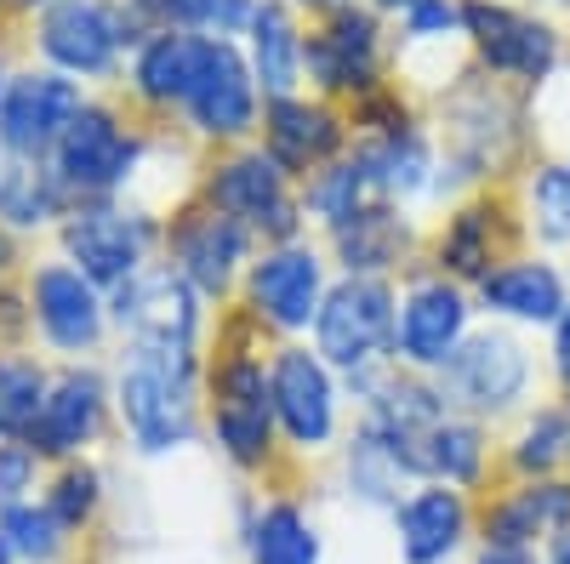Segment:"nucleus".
<instances>
[{"label":"nucleus","mask_w":570,"mask_h":564,"mask_svg":"<svg viewBox=\"0 0 570 564\" xmlns=\"http://www.w3.org/2000/svg\"><path fill=\"white\" fill-rule=\"evenodd\" d=\"M206 40L212 34H183V29H160L131 52V91L149 109H183L195 75L206 63Z\"/></svg>","instance_id":"obj_30"},{"label":"nucleus","mask_w":570,"mask_h":564,"mask_svg":"<svg viewBox=\"0 0 570 564\" xmlns=\"http://www.w3.org/2000/svg\"><path fill=\"white\" fill-rule=\"evenodd\" d=\"M12 558H18V553L7 547V536H0V564H12Z\"/></svg>","instance_id":"obj_51"},{"label":"nucleus","mask_w":570,"mask_h":564,"mask_svg":"<svg viewBox=\"0 0 570 564\" xmlns=\"http://www.w3.org/2000/svg\"><path fill=\"white\" fill-rule=\"evenodd\" d=\"M559 531H570V474L513 479L480 507L485 547H548Z\"/></svg>","instance_id":"obj_26"},{"label":"nucleus","mask_w":570,"mask_h":564,"mask_svg":"<svg viewBox=\"0 0 570 564\" xmlns=\"http://www.w3.org/2000/svg\"><path fill=\"white\" fill-rule=\"evenodd\" d=\"M542 564H570V531H559V536L542 547Z\"/></svg>","instance_id":"obj_47"},{"label":"nucleus","mask_w":570,"mask_h":564,"mask_svg":"<svg viewBox=\"0 0 570 564\" xmlns=\"http://www.w3.org/2000/svg\"><path fill=\"white\" fill-rule=\"evenodd\" d=\"M268 388H274L279 445H292L297 456H320V451L337 445L343 376L331 370L308 343H279L268 354Z\"/></svg>","instance_id":"obj_12"},{"label":"nucleus","mask_w":570,"mask_h":564,"mask_svg":"<svg viewBox=\"0 0 570 564\" xmlns=\"http://www.w3.org/2000/svg\"><path fill=\"white\" fill-rule=\"evenodd\" d=\"M200 200L223 217H234L240 228L257 234V246H285V240H303V200H297V182L285 177L263 144H234L228 155H217L200 177Z\"/></svg>","instance_id":"obj_7"},{"label":"nucleus","mask_w":570,"mask_h":564,"mask_svg":"<svg viewBox=\"0 0 570 564\" xmlns=\"http://www.w3.org/2000/svg\"><path fill=\"white\" fill-rule=\"evenodd\" d=\"M40 52L58 75L80 80V75H115L120 52H126V23L115 0H52L40 12Z\"/></svg>","instance_id":"obj_20"},{"label":"nucleus","mask_w":570,"mask_h":564,"mask_svg":"<svg viewBox=\"0 0 570 564\" xmlns=\"http://www.w3.org/2000/svg\"><path fill=\"white\" fill-rule=\"evenodd\" d=\"M389 520H394V542L405 564H451L468 547V536L480 531L473 496L456 485H411V496Z\"/></svg>","instance_id":"obj_25"},{"label":"nucleus","mask_w":570,"mask_h":564,"mask_svg":"<svg viewBox=\"0 0 570 564\" xmlns=\"http://www.w3.org/2000/svg\"><path fill=\"white\" fill-rule=\"evenodd\" d=\"M513 479H553L570 474V399L559 394L553 405H531L502 451Z\"/></svg>","instance_id":"obj_33"},{"label":"nucleus","mask_w":570,"mask_h":564,"mask_svg":"<svg viewBox=\"0 0 570 564\" xmlns=\"http://www.w3.org/2000/svg\"><path fill=\"white\" fill-rule=\"evenodd\" d=\"M462 40L480 75L525 86L531 98L564 63V29L519 0H462Z\"/></svg>","instance_id":"obj_5"},{"label":"nucleus","mask_w":570,"mask_h":564,"mask_svg":"<svg viewBox=\"0 0 570 564\" xmlns=\"http://www.w3.org/2000/svg\"><path fill=\"white\" fill-rule=\"evenodd\" d=\"M348 126L354 137H400V131H416L422 120H416V103L389 80V86L365 91L360 103H348Z\"/></svg>","instance_id":"obj_41"},{"label":"nucleus","mask_w":570,"mask_h":564,"mask_svg":"<svg viewBox=\"0 0 570 564\" xmlns=\"http://www.w3.org/2000/svg\"><path fill=\"white\" fill-rule=\"evenodd\" d=\"M394 319H400V286L394 279H354L337 274L314 319V354L348 383L376 365H394Z\"/></svg>","instance_id":"obj_6"},{"label":"nucleus","mask_w":570,"mask_h":564,"mask_svg":"<svg viewBox=\"0 0 570 564\" xmlns=\"http://www.w3.org/2000/svg\"><path fill=\"white\" fill-rule=\"evenodd\" d=\"M18 325H23V319H18V297H12V291H0V332L18 337Z\"/></svg>","instance_id":"obj_46"},{"label":"nucleus","mask_w":570,"mask_h":564,"mask_svg":"<svg viewBox=\"0 0 570 564\" xmlns=\"http://www.w3.org/2000/svg\"><path fill=\"white\" fill-rule=\"evenodd\" d=\"M297 200H303V217L331 234V228L348 222V217H354L365 200H376V195H371V182H365L360 155L348 149L343 160H331V166H320L314 177H303V182H297Z\"/></svg>","instance_id":"obj_37"},{"label":"nucleus","mask_w":570,"mask_h":564,"mask_svg":"<svg viewBox=\"0 0 570 564\" xmlns=\"http://www.w3.org/2000/svg\"><path fill=\"white\" fill-rule=\"evenodd\" d=\"M206 422H212L217 451L240 467V474H268L279 462L268 354L257 348V325L246 314L228 325L217 359L206 365Z\"/></svg>","instance_id":"obj_1"},{"label":"nucleus","mask_w":570,"mask_h":564,"mask_svg":"<svg viewBox=\"0 0 570 564\" xmlns=\"http://www.w3.org/2000/svg\"><path fill=\"white\" fill-rule=\"evenodd\" d=\"M252 564H325V536L297 496H263L246 520Z\"/></svg>","instance_id":"obj_31"},{"label":"nucleus","mask_w":570,"mask_h":564,"mask_svg":"<svg viewBox=\"0 0 570 564\" xmlns=\"http://www.w3.org/2000/svg\"><path fill=\"white\" fill-rule=\"evenodd\" d=\"M155 240L166 228L142 206H115V200H80L63 211V251L69 268H80L98 291H120L137 268H149Z\"/></svg>","instance_id":"obj_11"},{"label":"nucleus","mask_w":570,"mask_h":564,"mask_svg":"<svg viewBox=\"0 0 570 564\" xmlns=\"http://www.w3.org/2000/svg\"><path fill=\"white\" fill-rule=\"evenodd\" d=\"M303 75H308V91L325 103H360L365 91L389 86L383 18L371 7H360V0L325 12L303 40Z\"/></svg>","instance_id":"obj_9"},{"label":"nucleus","mask_w":570,"mask_h":564,"mask_svg":"<svg viewBox=\"0 0 570 564\" xmlns=\"http://www.w3.org/2000/svg\"><path fill=\"white\" fill-rule=\"evenodd\" d=\"M206 297L188 286L171 263L137 268L109 303V319L120 325V337L131 348H155L171 359H195L200 365V325H206Z\"/></svg>","instance_id":"obj_10"},{"label":"nucleus","mask_w":570,"mask_h":564,"mask_svg":"<svg viewBox=\"0 0 570 564\" xmlns=\"http://www.w3.org/2000/svg\"><path fill=\"white\" fill-rule=\"evenodd\" d=\"M75 200L63 195V182L52 177L46 160H23L7 137H0V217L18 222V228H40L63 217Z\"/></svg>","instance_id":"obj_34"},{"label":"nucleus","mask_w":570,"mask_h":564,"mask_svg":"<svg viewBox=\"0 0 570 564\" xmlns=\"http://www.w3.org/2000/svg\"><path fill=\"white\" fill-rule=\"evenodd\" d=\"M513 206L542 251H570V160L564 155H542L537 166H525V177L513 188Z\"/></svg>","instance_id":"obj_32"},{"label":"nucleus","mask_w":570,"mask_h":564,"mask_svg":"<svg viewBox=\"0 0 570 564\" xmlns=\"http://www.w3.org/2000/svg\"><path fill=\"white\" fill-rule=\"evenodd\" d=\"M473 564H542V553H537V547H485V542H480Z\"/></svg>","instance_id":"obj_44"},{"label":"nucleus","mask_w":570,"mask_h":564,"mask_svg":"<svg viewBox=\"0 0 570 564\" xmlns=\"http://www.w3.org/2000/svg\"><path fill=\"white\" fill-rule=\"evenodd\" d=\"M564 160H570V155H564Z\"/></svg>","instance_id":"obj_54"},{"label":"nucleus","mask_w":570,"mask_h":564,"mask_svg":"<svg viewBox=\"0 0 570 564\" xmlns=\"http://www.w3.org/2000/svg\"><path fill=\"white\" fill-rule=\"evenodd\" d=\"M325 251L343 274L354 279H394L400 268L416 263L422 251V228L405 206L394 200H365L348 222H337L325 234Z\"/></svg>","instance_id":"obj_22"},{"label":"nucleus","mask_w":570,"mask_h":564,"mask_svg":"<svg viewBox=\"0 0 570 564\" xmlns=\"http://www.w3.org/2000/svg\"><path fill=\"white\" fill-rule=\"evenodd\" d=\"M491 428L473 416H445L422 434L416 456H411V479L416 485H456V491H480L491 479Z\"/></svg>","instance_id":"obj_29"},{"label":"nucleus","mask_w":570,"mask_h":564,"mask_svg":"<svg viewBox=\"0 0 570 564\" xmlns=\"http://www.w3.org/2000/svg\"><path fill=\"white\" fill-rule=\"evenodd\" d=\"M126 7L149 34L183 29V34H212V40H240L257 0H126Z\"/></svg>","instance_id":"obj_35"},{"label":"nucleus","mask_w":570,"mask_h":564,"mask_svg":"<svg viewBox=\"0 0 570 564\" xmlns=\"http://www.w3.org/2000/svg\"><path fill=\"white\" fill-rule=\"evenodd\" d=\"M343 479H348V496L354 502H365V507H383V513H394L411 491V474L400 467V456L376 439L371 428H354V439H348V451H343Z\"/></svg>","instance_id":"obj_36"},{"label":"nucleus","mask_w":570,"mask_h":564,"mask_svg":"<svg viewBox=\"0 0 570 564\" xmlns=\"http://www.w3.org/2000/svg\"><path fill=\"white\" fill-rule=\"evenodd\" d=\"M142 155H149V144H142V137L126 126L120 109L86 103L46 166H52V177L63 182L69 200L75 195L80 200H109V195H120V188H131Z\"/></svg>","instance_id":"obj_13"},{"label":"nucleus","mask_w":570,"mask_h":564,"mask_svg":"<svg viewBox=\"0 0 570 564\" xmlns=\"http://www.w3.org/2000/svg\"><path fill=\"white\" fill-rule=\"evenodd\" d=\"M263 86L246 63L240 40H206V63L195 75V91H188V126H195L206 144H252V131L263 126Z\"/></svg>","instance_id":"obj_17"},{"label":"nucleus","mask_w":570,"mask_h":564,"mask_svg":"<svg viewBox=\"0 0 570 564\" xmlns=\"http://www.w3.org/2000/svg\"><path fill=\"white\" fill-rule=\"evenodd\" d=\"M564 274H570V268H564Z\"/></svg>","instance_id":"obj_55"},{"label":"nucleus","mask_w":570,"mask_h":564,"mask_svg":"<svg viewBox=\"0 0 570 564\" xmlns=\"http://www.w3.org/2000/svg\"><path fill=\"white\" fill-rule=\"evenodd\" d=\"M473 308L513 332H553V319L570 308V274L548 251H513L473 286Z\"/></svg>","instance_id":"obj_19"},{"label":"nucleus","mask_w":570,"mask_h":564,"mask_svg":"<svg viewBox=\"0 0 570 564\" xmlns=\"http://www.w3.org/2000/svg\"><path fill=\"white\" fill-rule=\"evenodd\" d=\"M257 131H263L268 160H274L285 177H292V182L314 177L320 166L343 160V155L354 149L348 109L314 98V91H297V98H274V103H263V126H257Z\"/></svg>","instance_id":"obj_18"},{"label":"nucleus","mask_w":570,"mask_h":564,"mask_svg":"<svg viewBox=\"0 0 570 564\" xmlns=\"http://www.w3.org/2000/svg\"><path fill=\"white\" fill-rule=\"evenodd\" d=\"M303 40H308V29H303L292 0H257V12L246 23V63H252V75H257L268 103L274 98H297V91L308 86V75H303Z\"/></svg>","instance_id":"obj_28"},{"label":"nucleus","mask_w":570,"mask_h":564,"mask_svg":"<svg viewBox=\"0 0 570 564\" xmlns=\"http://www.w3.org/2000/svg\"><path fill=\"white\" fill-rule=\"evenodd\" d=\"M12 7H23V12H29V7H40V12H46V7H52V0H12Z\"/></svg>","instance_id":"obj_50"},{"label":"nucleus","mask_w":570,"mask_h":564,"mask_svg":"<svg viewBox=\"0 0 570 564\" xmlns=\"http://www.w3.org/2000/svg\"><path fill=\"white\" fill-rule=\"evenodd\" d=\"M98 502H104V474H98L91 462H63V474L52 479V491H46V507H52V520H58L63 531L91 525Z\"/></svg>","instance_id":"obj_40"},{"label":"nucleus","mask_w":570,"mask_h":564,"mask_svg":"<svg viewBox=\"0 0 570 564\" xmlns=\"http://www.w3.org/2000/svg\"><path fill=\"white\" fill-rule=\"evenodd\" d=\"M473 291L456 286V279L422 268L400 286V319H394V365L434 376L473 332Z\"/></svg>","instance_id":"obj_15"},{"label":"nucleus","mask_w":570,"mask_h":564,"mask_svg":"<svg viewBox=\"0 0 570 564\" xmlns=\"http://www.w3.org/2000/svg\"><path fill=\"white\" fill-rule=\"evenodd\" d=\"M354 155L365 166V182H371L376 200H394L405 211L416 200H434V188H440V144L422 126L400 131V137H354Z\"/></svg>","instance_id":"obj_27"},{"label":"nucleus","mask_w":570,"mask_h":564,"mask_svg":"<svg viewBox=\"0 0 570 564\" xmlns=\"http://www.w3.org/2000/svg\"><path fill=\"white\" fill-rule=\"evenodd\" d=\"M519 240H525L519 206L508 195L480 188V195L451 200V211L434 228V240H428V263H434V274H445V279H456V286L473 291L497 263H508L519 251Z\"/></svg>","instance_id":"obj_14"},{"label":"nucleus","mask_w":570,"mask_h":564,"mask_svg":"<svg viewBox=\"0 0 570 564\" xmlns=\"http://www.w3.org/2000/svg\"><path fill=\"white\" fill-rule=\"evenodd\" d=\"M12 257H18V251H12V234H7V228H0V274H7V268H12Z\"/></svg>","instance_id":"obj_49"},{"label":"nucleus","mask_w":570,"mask_h":564,"mask_svg":"<svg viewBox=\"0 0 570 564\" xmlns=\"http://www.w3.org/2000/svg\"><path fill=\"white\" fill-rule=\"evenodd\" d=\"M80 109H86L80 80L58 69H23L7 80V98H0V137L23 160H52V149L63 144V131L75 126Z\"/></svg>","instance_id":"obj_21"},{"label":"nucleus","mask_w":570,"mask_h":564,"mask_svg":"<svg viewBox=\"0 0 570 564\" xmlns=\"http://www.w3.org/2000/svg\"><path fill=\"white\" fill-rule=\"evenodd\" d=\"M35 474H40V456L23 439H0V507H18L35 491Z\"/></svg>","instance_id":"obj_42"},{"label":"nucleus","mask_w":570,"mask_h":564,"mask_svg":"<svg viewBox=\"0 0 570 564\" xmlns=\"http://www.w3.org/2000/svg\"><path fill=\"white\" fill-rule=\"evenodd\" d=\"M0 98H7V69H0Z\"/></svg>","instance_id":"obj_52"},{"label":"nucleus","mask_w":570,"mask_h":564,"mask_svg":"<svg viewBox=\"0 0 570 564\" xmlns=\"http://www.w3.org/2000/svg\"><path fill=\"white\" fill-rule=\"evenodd\" d=\"M434 388L445 410L473 416V422H502L525 416L531 388H537V354L513 325H473L468 343L434 370Z\"/></svg>","instance_id":"obj_4"},{"label":"nucleus","mask_w":570,"mask_h":564,"mask_svg":"<svg viewBox=\"0 0 570 564\" xmlns=\"http://www.w3.org/2000/svg\"><path fill=\"white\" fill-rule=\"evenodd\" d=\"M365 7L376 12V18H405V12H416L422 0H365Z\"/></svg>","instance_id":"obj_45"},{"label":"nucleus","mask_w":570,"mask_h":564,"mask_svg":"<svg viewBox=\"0 0 570 564\" xmlns=\"http://www.w3.org/2000/svg\"><path fill=\"white\" fill-rule=\"evenodd\" d=\"M297 12H314V18H325V12H337V7H348V0H292Z\"/></svg>","instance_id":"obj_48"},{"label":"nucleus","mask_w":570,"mask_h":564,"mask_svg":"<svg viewBox=\"0 0 570 564\" xmlns=\"http://www.w3.org/2000/svg\"><path fill=\"white\" fill-rule=\"evenodd\" d=\"M29 319L40 325V337L58 354H86V348H98L109 308H104V291L91 286L80 268L40 263L29 274Z\"/></svg>","instance_id":"obj_23"},{"label":"nucleus","mask_w":570,"mask_h":564,"mask_svg":"<svg viewBox=\"0 0 570 564\" xmlns=\"http://www.w3.org/2000/svg\"><path fill=\"white\" fill-rule=\"evenodd\" d=\"M166 257L206 303H223L246 279V268L257 257V234L223 211H212L206 200H195L166 222Z\"/></svg>","instance_id":"obj_16"},{"label":"nucleus","mask_w":570,"mask_h":564,"mask_svg":"<svg viewBox=\"0 0 570 564\" xmlns=\"http://www.w3.org/2000/svg\"><path fill=\"white\" fill-rule=\"evenodd\" d=\"M331 291V257L308 240H285V246H263L240 279V314L257 332L297 343L303 332H314L320 303Z\"/></svg>","instance_id":"obj_8"},{"label":"nucleus","mask_w":570,"mask_h":564,"mask_svg":"<svg viewBox=\"0 0 570 564\" xmlns=\"http://www.w3.org/2000/svg\"><path fill=\"white\" fill-rule=\"evenodd\" d=\"M0 7H7V0H0Z\"/></svg>","instance_id":"obj_53"},{"label":"nucleus","mask_w":570,"mask_h":564,"mask_svg":"<svg viewBox=\"0 0 570 564\" xmlns=\"http://www.w3.org/2000/svg\"><path fill=\"white\" fill-rule=\"evenodd\" d=\"M109 383L91 365H69L52 388H46V405L35 416V428H29V451L46 462H75L91 439L104 434V416H109Z\"/></svg>","instance_id":"obj_24"},{"label":"nucleus","mask_w":570,"mask_h":564,"mask_svg":"<svg viewBox=\"0 0 570 564\" xmlns=\"http://www.w3.org/2000/svg\"><path fill=\"white\" fill-rule=\"evenodd\" d=\"M200 399H206V370L195 359H171L126 343V359L115 370V410L142 456H166L195 439Z\"/></svg>","instance_id":"obj_3"},{"label":"nucleus","mask_w":570,"mask_h":564,"mask_svg":"<svg viewBox=\"0 0 570 564\" xmlns=\"http://www.w3.org/2000/svg\"><path fill=\"white\" fill-rule=\"evenodd\" d=\"M531 115L519 109L502 80L491 75H462V86L440 103V195H456V188H473L480 195V182H497L519 149V137H525Z\"/></svg>","instance_id":"obj_2"},{"label":"nucleus","mask_w":570,"mask_h":564,"mask_svg":"<svg viewBox=\"0 0 570 564\" xmlns=\"http://www.w3.org/2000/svg\"><path fill=\"white\" fill-rule=\"evenodd\" d=\"M46 388H52V376L29 354H0V439H29Z\"/></svg>","instance_id":"obj_38"},{"label":"nucleus","mask_w":570,"mask_h":564,"mask_svg":"<svg viewBox=\"0 0 570 564\" xmlns=\"http://www.w3.org/2000/svg\"><path fill=\"white\" fill-rule=\"evenodd\" d=\"M548 376H553L559 394H570V308L553 319V332H548Z\"/></svg>","instance_id":"obj_43"},{"label":"nucleus","mask_w":570,"mask_h":564,"mask_svg":"<svg viewBox=\"0 0 570 564\" xmlns=\"http://www.w3.org/2000/svg\"><path fill=\"white\" fill-rule=\"evenodd\" d=\"M0 536H7V547L18 553V558H35V564H46V558H58L63 553V542H69V531L52 520V507H35V502H18V507H0Z\"/></svg>","instance_id":"obj_39"}]
</instances>
